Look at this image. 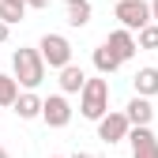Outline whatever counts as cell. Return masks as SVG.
Segmentation results:
<instances>
[{
	"instance_id": "1",
	"label": "cell",
	"mask_w": 158,
	"mask_h": 158,
	"mask_svg": "<svg viewBox=\"0 0 158 158\" xmlns=\"http://www.w3.org/2000/svg\"><path fill=\"white\" fill-rule=\"evenodd\" d=\"M11 75L27 90L42 87L45 83V56H42V49H15V56H11Z\"/></svg>"
},
{
	"instance_id": "2",
	"label": "cell",
	"mask_w": 158,
	"mask_h": 158,
	"mask_svg": "<svg viewBox=\"0 0 158 158\" xmlns=\"http://www.w3.org/2000/svg\"><path fill=\"white\" fill-rule=\"evenodd\" d=\"M79 113L87 121H94V124L109 113V83L106 79H87L83 94H79Z\"/></svg>"
},
{
	"instance_id": "3",
	"label": "cell",
	"mask_w": 158,
	"mask_h": 158,
	"mask_svg": "<svg viewBox=\"0 0 158 158\" xmlns=\"http://www.w3.org/2000/svg\"><path fill=\"white\" fill-rule=\"evenodd\" d=\"M38 49H42L45 64H49V68H56V72H64V68L72 64V42H68L64 34H42Z\"/></svg>"
},
{
	"instance_id": "4",
	"label": "cell",
	"mask_w": 158,
	"mask_h": 158,
	"mask_svg": "<svg viewBox=\"0 0 158 158\" xmlns=\"http://www.w3.org/2000/svg\"><path fill=\"white\" fill-rule=\"evenodd\" d=\"M117 19H121L124 30H143V27L154 23L147 0H117Z\"/></svg>"
},
{
	"instance_id": "5",
	"label": "cell",
	"mask_w": 158,
	"mask_h": 158,
	"mask_svg": "<svg viewBox=\"0 0 158 158\" xmlns=\"http://www.w3.org/2000/svg\"><path fill=\"white\" fill-rule=\"evenodd\" d=\"M132 135V121L124 113H106L102 121H98V139L102 143H121Z\"/></svg>"
},
{
	"instance_id": "6",
	"label": "cell",
	"mask_w": 158,
	"mask_h": 158,
	"mask_svg": "<svg viewBox=\"0 0 158 158\" xmlns=\"http://www.w3.org/2000/svg\"><path fill=\"white\" fill-rule=\"evenodd\" d=\"M42 121H45L49 128H68V121H72V106H68L64 94H49V98H45Z\"/></svg>"
},
{
	"instance_id": "7",
	"label": "cell",
	"mask_w": 158,
	"mask_h": 158,
	"mask_svg": "<svg viewBox=\"0 0 158 158\" xmlns=\"http://www.w3.org/2000/svg\"><path fill=\"white\" fill-rule=\"evenodd\" d=\"M128 143H132V158H158V135L151 128H132Z\"/></svg>"
},
{
	"instance_id": "8",
	"label": "cell",
	"mask_w": 158,
	"mask_h": 158,
	"mask_svg": "<svg viewBox=\"0 0 158 158\" xmlns=\"http://www.w3.org/2000/svg\"><path fill=\"white\" fill-rule=\"evenodd\" d=\"M106 45H109L117 56H121V64H124V60H132V56H135V49H139L135 34H132V30H124V27H121V30H113V34L106 38Z\"/></svg>"
},
{
	"instance_id": "9",
	"label": "cell",
	"mask_w": 158,
	"mask_h": 158,
	"mask_svg": "<svg viewBox=\"0 0 158 158\" xmlns=\"http://www.w3.org/2000/svg\"><path fill=\"white\" fill-rule=\"evenodd\" d=\"M124 117L132 121V128H151V121H154V106H151V98H139V94H135L132 102H128V109H124Z\"/></svg>"
},
{
	"instance_id": "10",
	"label": "cell",
	"mask_w": 158,
	"mask_h": 158,
	"mask_svg": "<svg viewBox=\"0 0 158 158\" xmlns=\"http://www.w3.org/2000/svg\"><path fill=\"white\" fill-rule=\"evenodd\" d=\"M83 87H87V72L79 64H68L60 72V94H83Z\"/></svg>"
},
{
	"instance_id": "11",
	"label": "cell",
	"mask_w": 158,
	"mask_h": 158,
	"mask_svg": "<svg viewBox=\"0 0 158 158\" xmlns=\"http://www.w3.org/2000/svg\"><path fill=\"white\" fill-rule=\"evenodd\" d=\"M42 106H45V98H38L34 90H27V94H19L15 113H19V121H34V117H42Z\"/></svg>"
},
{
	"instance_id": "12",
	"label": "cell",
	"mask_w": 158,
	"mask_h": 158,
	"mask_svg": "<svg viewBox=\"0 0 158 158\" xmlns=\"http://www.w3.org/2000/svg\"><path fill=\"white\" fill-rule=\"evenodd\" d=\"M132 83H135V94L139 98H154L158 94V68H139Z\"/></svg>"
},
{
	"instance_id": "13",
	"label": "cell",
	"mask_w": 158,
	"mask_h": 158,
	"mask_svg": "<svg viewBox=\"0 0 158 158\" xmlns=\"http://www.w3.org/2000/svg\"><path fill=\"white\" fill-rule=\"evenodd\" d=\"M94 68H98V75H113L117 68H121V56H117V53L102 42V45L94 49Z\"/></svg>"
},
{
	"instance_id": "14",
	"label": "cell",
	"mask_w": 158,
	"mask_h": 158,
	"mask_svg": "<svg viewBox=\"0 0 158 158\" xmlns=\"http://www.w3.org/2000/svg\"><path fill=\"white\" fill-rule=\"evenodd\" d=\"M64 11H68L72 27H87L90 23V0H64Z\"/></svg>"
},
{
	"instance_id": "15",
	"label": "cell",
	"mask_w": 158,
	"mask_h": 158,
	"mask_svg": "<svg viewBox=\"0 0 158 158\" xmlns=\"http://www.w3.org/2000/svg\"><path fill=\"white\" fill-rule=\"evenodd\" d=\"M15 102H19V79L0 72V109H8V106L15 109Z\"/></svg>"
},
{
	"instance_id": "16",
	"label": "cell",
	"mask_w": 158,
	"mask_h": 158,
	"mask_svg": "<svg viewBox=\"0 0 158 158\" xmlns=\"http://www.w3.org/2000/svg\"><path fill=\"white\" fill-rule=\"evenodd\" d=\"M27 15V0H0V23H19Z\"/></svg>"
},
{
	"instance_id": "17",
	"label": "cell",
	"mask_w": 158,
	"mask_h": 158,
	"mask_svg": "<svg viewBox=\"0 0 158 158\" xmlns=\"http://www.w3.org/2000/svg\"><path fill=\"white\" fill-rule=\"evenodd\" d=\"M139 49H158V23L139 30Z\"/></svg>"
},
{
	"instance_id": "18",
	"label": "cell",
	"mask_w": 158,
	"mask_h": 158,
	"mask_svg": "<svg viewBox=\"0 0 158 158\" xmlns=\"http://www.w3.org/2000/svg\"><path fill=\"white\" fill-rule=\"evenodd\" d=\"M53 0H27V8H49Z\"/></svg>"
},
{
	"instance_id": "19",
	"label": "cell",
	"mask_w": 158,
	"mask_h": 158,
	"mask_svg": "<svg viewBox=\"0 0 158 158\" xmlns=\"http://www.w3.org/2000/svg\"><path fill=\"white\" fill-rule=\"evenodd\" d=\"M8 30H11L8 23H0V45H4V42H8Z\"/></svg>"
},
{
	"instance_id": "20",
	"label": "cell",
	"mask_w": 158,
	"mask_h": 158,
	"mask_svg": "<svg viewBox=\"0 0 158 158\" xmlns=\"http://www.w3.org/2000/svg\"><path fill=\"white\" fill-rule=\"evenodd\" d=\"M151 15H154V23H158V0H151Z\"/></svg>"
},
{
	"instance_id": "21",
	"label": "cell",
	"mask_w": 158,
	"mask_h": 158,
	"mask_svg": "<svg viewBox=\"0 0 158 158\" xmlns=\"http://www.w3.org/2000/svg\"><path fill=\"white\" fill-rule=\"evenodd\" d=\"M72 158H94V154H90V151H75Z\"/></svg>"
},
{
	"instance_id": "22",
	"label": "cell",
	"mask_w": 158,
	"mask_h": 158,
	"mask_svg": "<svg viewBox=\"0 0 158 158\" xmlns=\"http://www.w3.org/2000/svg\"><path fill=\"white\" fill-rule=\"evenodd\" d=\"M0 158H11V154H8V151H0Z\"/></svg>"
},
{
	"instance_id": "23",
	"label": "cell",
	"mask_w": 158,
	"mask_h": 158,
	"mask_svg": "<svg viewBox=\"0 0 158 158\" xmlns=\"http://www.w3.org/2000/svg\"><path fill=\"white\" fill-rule=\"evenodd\" d=\"M49 158H60V154H49Z\"/></svg>"
},
{
	"instance_id": "24",
	"label": "cell",
	"mask_w": 158,
	"mask_h": 158,
	"mask_svg": "<svg viewBox=\"0 0 158 158\" xmlns=\"http://www.w3.org/2000/svg\"><path fill=\"white\" fill-rule=\"evenodd\" d=\"M0 151H4V147H0Z\"/></svg>"
}]
</instances>
